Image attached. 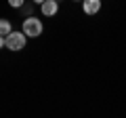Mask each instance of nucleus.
I'll list each match as a JSON object with an SVG mask.
<instances>
[{
	"label": "nucleus",
	"mask_w": 126,
	"mask_h": 118,
	"mask_svg": "<svg viewBox=\"0 0 126 118\" xmlns=\"http://www.w3.org/2000/svg\"><path fill=\"white\" fill-rule=\"evenodd\" d=\"M11 6L13 9H19V6H23V0H11Z\"/></svg>",
	"instance_id": "obj_6"
},
{
	"label": "nucleus",
	"mask_w": 126,
	"mask_h": 118,
	"mask_svg": "<svg viewBox=\"0 0 126 118\" xmlns=\"http://www.w3.org/2000/svg\"><path fill=\"white\" fill-rule=\"evenodd\" d=\"M27 44V36L23 32H13L11 36H6L4 40V49L13 51V53H17V51H23Z\"/></svg>",
	"instance_id": "obj_2"
},
{
	"label": "nucleus",
	"mask_w": 126,
	"mask_h": 118,
	"mask_svg": "<svg viewBox=\"0 0 126 118\" xmlns=\"http://www.w3.org/2000/svg\"><path fill=\"white\" fill-rule=\"evenodd\" d=\"M21 32L25 34L27 38H38L42 32H44V25H42V21L38 17H34V15H30V17L23 19V27Z\"/></svg>",
	"instance_id": "obj_1"
},
{
	"label": "nucleus",
	"mask_w": 126,
	"mask_h": 118,
	"mask_svg": "<svg viewBox=\"0 0 126 118\" xmlns=\"http://www.w3.org/2000/svg\"><path fill=\"white\" fill-rule=\"evenodd\" d=\"M13 32H15V30H13V25H11L9 19H0V36L6 38V36H11Z\"/></svg>",
	"instance_id": "obj_5"
},
{
	"label": "nucleus",
	"mask_w": 126,
	"mask_h": 118,
	"mask_svg": "<svg viewBox=\"0 0 126 118\" xmlns=\"http://www.w3.org/2000/svg\"><path fill=\"white\" fill-rule=\"evenodd\" d=\"M40 13L44 17H55L59 13V2L57 0H42L40 2Z\"/></svg>",
	"instance_id": "obj_3"
},
{
	"label": "nucleus",
	"mask_w": 126,
	"mask_h": 118,
	"mask_svg": "<svg viewBox=\"0 0 126 118\" xmlns=\"http://www.w3.org/2000/svg\"><path fill=\"white\" fill-rule=\"evenodd\" d=\"M82 11H84L86 15H97L101 11V2L99 0H84V2H82Z\"/></svg>",
	"instance_id": "obj_4"
},
{
	"label": "nucleus",
	"mask_w": 126,
	"mask_h": 118,
	"mask_svg": "<svg viewBox=\"0 0 126 118\" xmlns=\"http://www.w3.org/2000/svg\"><path fill=\"white\" fill-rule=\"evenodd\" d=\"M4 40H6V38H2V36H0V49H4Z\"/></svg>",
	"instance_id": "obj_7"
}]
</instances>
